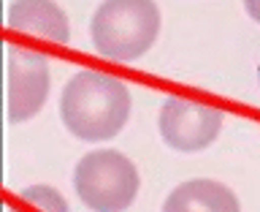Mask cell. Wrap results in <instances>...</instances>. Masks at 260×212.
<instances>
[{"instance_id":"obj_1","label":"cell","mask_w":260,"mask_h":212,"mask_svg":"<svg viewBox=\"0 0 260 212\" xmlns=\"http://www.w3.org/2000/svg\"><path fill=\"white\" fill-rule=\"evenodd\" d=\"M133 98L127 82L103 71H76L60 93V120L81 142H106L127 125Z\"/></svg>"},{"instance_id":"obj_2","label":"cell","mask_w":260,"mask_h":212,"mask_svg":"<svg viewBox=\"0 0 260 212\" xmlns=\"http://www.w3.org/2000/svg\"><path fill=\"white\" fill-rule=\"evenodd\" d=\"M160 8L154 0H103L89 22L95 52L114 63H133L160 36Z\"/></svg>"},{"instance_id":"obj_3","label":"cell","mask_w":260,"mask_h":212,"mask_svg":"<svg viewBox=\"0 0 260 212\" xmlns=\"http://www.w3.org/2000/svg\"><path fill=\"white\" fill-rule=\"evenodd\" d=\"M79 201L92 212H125L136 201L141 174L119 150H92L73 169Z\"/></svg>"},{"instance_id":"obj_4","label":"cell","mask_w":260,"mask_h":212,"mask_svg":"<svg viewBox=\"0 0 260 212\" xmlns=\"http://www.w3.org/2000/svg\"><path fill=\"white\" fill-rule=\"evenodd\" d=\"M225 114L211 103H201L195 98L171 95L160 106L157 128L160 136L176 152H201L211 147L222 134Z\"/></svg>"},{"instance_id":"obj_5","label":"cell","mask_w":260,"mask_h":212,"mask_svg":"<svg viewBox=\"0 0 260 212\" xmlns=\"http://www.w3.org/2000/svg\"><path fill=\"white\" fill-rule=\"evenodd\" d=\"M52 76L49 57L32 49H8V120L27 122L44 109Z\"/></svg>"},{"instance_id":"obj_6","label":"cell","mask_w":260,"mask_h":212,"mask_svg":"<svg viewBox=\"0 0 260 212\" xmlns=\"http://www.w3.org/2000/svg\"><path fill=\"white\" fill-rule=\"evenodd\" d=\"M8 28L22 36H36L52 44H68L71 22L54 0H14L8 8Z\"/></svg>"},{"instance_id":"obj_7","label":"cell","mask_w":260,"mask_h":212,"mask_svg":"<svg viewBox=\"0 0 260 212\" xmlns=\"http://www.w3.org/2000/svg\"><path fill=\"white\" fill-rule=\"evenodd\" d=\"M162 212H241V201L225 182L201 177L176 185L162 201Z\"/></svg>"},{"instance_id":"obj_8","label":"cell","mask_w":260,"mask_h":212,"mask_svg":"<svg viewBox=\"0 0 260 212\" xmlns=\"http://www.w3.org/2000/svg\"><path fill=\"white\" fill-rule=\"evenodd\" d=\"M8 212H71L65 196L52 185H27L8 204Z\"/></svg>"},{"instance_id":"obj_9","label":"cell","mask_w":260,"mask_h":212,"mask_svg":"<svg viewBox=\"0 0 260 212\" xmlns=\"http://www.w3.org/2000/svg\"><path fill=\"white\" fill-rule=\"evenodd\" d=\"M244 8H247L249 19L260 24V0H244Z\"/></svg>"},{"instance_id":"obj_10","label":"cell","mask_w":260,"mask_h":212,"mask_svg":"<svg viewBox=\"0 0 260 212\" xmlns=\"http://www.w3.org/2000/svg\"><path fill=\"white\" fill-rule=\"evenodd\" d=\"M257 76H260V73H257Z\"/></svg>"}]
</instances>
